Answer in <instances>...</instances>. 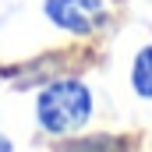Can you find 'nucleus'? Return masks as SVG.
Segmentation results:
<instances>
[{
	"label": "nucleus",
	"instance_id": "1",
	"mask_svg": "<svg viewBox=\"0 0 152 152\" xmlns=\"http://www.w3.org/2000/svg\"><path fill=\"white\" fill-rule=\"evenodd\" d=\"M36 117H39V127L46 134H71L78 127H85L88 117H92V92H88V85L78 81V78L50 81L39 92Z\"/></svg>",
	"mask_w": 152,
	"mask_h": 152
},
{
	"label": "nucleus",
	"instance_id": "2",
	"mask_svg": "<svg viewBox=\"0 0 152 152\" xmlns=\"http://www.w3.org/2000/svg\"><path fill=\"white\" fill-rule=\"evenodd\" d=\"M46 18L75 36H88L106 25V4L103 0H46L42 4Z\"/></svg>",
	"mask_w": 152,
	"mask_h": 152
},
{
	"label": "nucleus",
	"instance_id": "3",
	"mask_svg": "<svg viewBox=\"0 0 152 152\" xmlns=\"http://www.w3.org/2000/svg\"><path fill=\"white\" fill-rule=\"evenodd\" d=\"M131 85L142 99H152V46H142L131 67Z\"/></svg>",
	"mask_w": 152,
	"mask_h": 152
},
{
	"label": "nucleus",
	"instance_id": "4",
	"mask_svg": "<svg viewBox=\"0 0 152 152\" xmlns=\"http://www.w3.org/2000/svg\"><path fill=\"white\" fill-rule=\"evenodd\" d=\"M7 149H14V145H11V138H4V134H0V152H7Z\"/></svg>",
	"mask_w": 152,
	"mask_h": 152
}]
</instances>
